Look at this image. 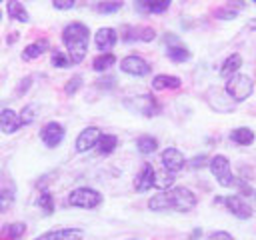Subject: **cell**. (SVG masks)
Returning <instances> with one entry per match:
<instances>
[{
	"label": "cell",
	"instance_id": "6da1fadb",
	"mask_svg": "<svg viewBox=\"0 0 256 240\" xmlns=\"http://www.w3.org/2000/svg\"><path fill=\"white\" fill-rule=\"evenodd\" d=\"M62 42L66 46V54L70 56L72 64H80L88 52V42H90L88 26L82 22H70L62 30Z\"/></svg>",
	"mask_w": 256,
	"mask_h": 240
},
{
	"label": "cell",
	"instance_id": "7a4b0ae2",
	"mask_svg": "<svg viewBox=\"0 0 256 240\" xmlns=\"http://www.w3.org/2000/svg\"><path fill=\"white\" fill-rule=\"evenodd\" d=\"M102 194L90 186H80V188H74L70 194H68V204L74 206V208H82V210H94L102 204Z\"/></svg>",
	"mask_w": 256,
	"mask_h": 240
},
{
	"label": "cell",
	"instance_id": "3957f363",
	"mask_svg": "<svg viewBox=\"0 0 256 240\" xmlns=\"http://www.w3.org/2000/svg\"><path fill=\"white\" fill-rule=\"evenodd\" d=\"M252 90H254L252 78L246 74H238V72L226 80V88H224V92L232 98V102H244L246 98H250Z\"/></svg>",
	"mask_w": 256,
	"mask_h": 240
},
{
	"label": "cell",
	"instance_id": "277c9868",
	"mask_svg": "<svg viewBox=\"0 0 256 240\" xmlns=\"http://www.w3.org/2000/svg\"><path fill=\"white\" fill-rule=\"evenodd\" d=\"M166 198H168V208L176 212H190L196 206V196L186 186H172L170 190H166Z\"/></svg>",
	"mask_w": 256,
	"mask_h": 240
},
{
	"label": "cell",
	"instance_id": "5b68a950",
	"mask_svg": "<svg viewBox=\"0 0 256 240\" xmlns=\"http://www.w3.org/2000/svg\"><path fill=\"white\" fill-rule=\"evenodd\" d=\"M210 170H212V176L216 178V182L224 188L232 186L234 184V176H232V170H230V160L224 156V154H216L210 158L208 162Z\"/></svg>",
	"mask_w": 256,
	"mask_h": 240
},
{
	"label": "cell",
	"instance_id": "8992f818",
	"mask_svg": "<svg viewBox=\"0 0 256 240\" xmlns=\"http://www.w3.org/2000/svg\"><path fill=\"white\" fill-rule=\"evenodd\" d=\"M120 70L124 74H130V76H138L140 78V76L150 74V64L142 56H138V54H128V56H124L120 60Z\"/></svg>",
	"mask_w": 256,
	"mask_h": 240
},
{
	"label": "cell",
	"instance_id": "52a82bcc",
	"mask_svg": "<svg viewBox=\"0 0 256 240\" xmlns=\"http://www.w3.org/2000/svg\"><path fill=\"white\" fill-rule=\"evenodd\" d=\"M124 104H126L128 108H132L134 112H140V114H144V116H156L158 110H160V104H158L156 98L150 96V94H140V96H136V98H132V100H126Z\"/></svg>",
	"mask_w": 256,
	"mask_h": 240
},
{
	"label": "cell",
	"instance_id": "ba28073f",
	"mask_svg": "<svg viewBox=\"0 0 256 240\" xmlns=\"http://www.w3.org/2000/svg\"><path fill=\"white\" fill-rule=\"evenodd\" d=\"M64 136H66V130H64V126H62L60 122H48V124H44L42 130H40V140H42L48 148H56V146L64 140Z\"/></svg>",
	"mask_w": 256,
	"mask_h": 240
},
{
	"label": "cell",
	"instance_id": "9c48e42d",
	"mask_svg": "<svg viewBox=\"0 0 256 240\" xmlns=\"http://www.w3.org/2000/svg\"><path fill=\"white\" fill-rule=\"evenodd\" d=\"M160 162H162L164 170L176 174V172H180V170L184 168L186 158H184V154H182L178 148H172V146H170V148H164V150H162V154H160Z\"/></svg>",
	"mask_w": 256,
	"mask_h": 240
},
{
	"label": "cell",
	"instance_id": "30bf717a",
	"mask_svg": "<svg viewBox=\"0 0 256 240\" xmlns=\"http://www.w3.org/2000/svg\"><path fill=\"white\" fill-rule=\"evenodd\" d=\"M100 136H102V132H100V128H98V126H88V128H84V130L78 134V138H76L74 146H76V150H78V152H88V150L96 148V144H98Z\"/></svg>",
	"mask_w": 256,
	"mask_h": 240
},
{
	"label": "cell",
	"instance_id": "8fae6325",
	"mask_svg": "<svg viewBox=\"0 0 256 240\" xmlns=\"http://www.w3.org/2000/svg\"><path fill=\"white\" fill-rule=\"evenodd\" d=\"M154 180H156V170L150 162H144L140 172L134 178V190L136 192H148L150 188H154Z\"/></svg>",
	"mask_w": 256,
	"mask_h": 240
},
{
	"label": "cell",
	"instance_id": "7c38bea8",
	"mask_svg": "<svg viewBox=\"0 0 256 240\" xmlns=\"http://www.w3.org/2000/svg\"><path fill=\"white\" fill-rule=\"evenodd\" d=\"M224 204H226L228 212L234 214V216L240 218V220H248V218L252 216V208H250L248 202H244L242 196H236V194L226 196V198H224Z\"/></svg>",
	"mask_w": 256,
	"mask_h": 240
},
{
	"label": "cell",
	"instance_id": "4fadbf2b",
	"mask_svg": "<svg viewBox=\"0 0 256 240\" xmlns=\"http://www.w3.org/2000/svg\"><path fill=\"white\" fill-rule=\"evenodd\" d=\"M22 126H24V122H22V118H20V114L16 110H12V108L0 110V130L4 134H14Z\"/></svg>",
	"mask_w": 256,
	"mask_h": 240
},
{
	"label": "cell",
	"instance_id": "5bb4252c",
	"mask_svg": "<svg viewBox=\"0 0 256 240\" xmlns=\"http://www.w3.org/2000/svg\"><path fill=\"white\" fill-rule=\"evenodd\" d=\"M116 40H118V32L110 26H104L94 34V44L100 52H110V48L116 44Z\"/></svg>",
	"mask_w": 256,
	"mask_h": 240
},
{
	"label": "cell",
	"instance_id": "9a60e30c",
	"mask_svg": "<svg viewBox=\"0 0 256 240\" xmlns=\"http://www.w3.org/2000/svg\"><path fill=\"white\" fill-rule=\"evenodd\" d=\"M172 0H136V8L144 14H164Z\"/></svg>",
	"mask_w": 256,
	"mask_h": 240
},
{
	"label": "cell",
	"instance_id": "2e32d148",
	"mask_svg": "<svg viewBox=\"0 0 256 240\" xmlns=\"http://www.w3.org/2000/svg\"><path fill=\"white\" fill-rule=\"evenodd\" d=\"M154 38H156V32L152 28H148V26L128 28L126 34H122V40L124 42H136V40H140V42H152Z\"/></svg>",
	"mask_w": 256,
	"mask_h": 240
},
{
	"label": "cell",
	"instance_id": "e0dca14e",
	"mask_svg": "<svg viewBox=\"0 0 256 240\" xmlns=\"http://www.w3.org/2000/svg\"><path fill=\"white\" fill-rule=\"evenodd\" d=\"M84 230L82 228H58L44 234V240H82Z\"/></svg>",
	"mask_w": 256,
	"mask_h": 240
},
{
	"label": "cell",
	"instance_id": "ac0fdd59",
	"mask_svg": "<svg viewBox=\"0 0 256 240\" xmlns=\"http://www.w3.org/2000/svg\"><path fill=\"white\" fill-rule=\"evenodd\" d=\"M182 86V80L172 74H158L152 78V88L154 90H176Z\"/></svg>",
	"mask_w": 256,
	"mask_h": 240
},
{
	"label": "cell",
	"instance_id": "d6986e66",
	"mask_svg": "<svg viewBox=\"0 0 256 240\" xmlns=\"http://www.w3.org/2000/svg\"><path fill=\"white\" fill-rule=\"evenodd\" d=\"M6 12L16 22H22L24 24V22L30 20V14H28V10L24 8V4L20 0H6Z\"/></svg>",
	"mask_w": 256,
	"mask_h": 240
},
{
	"label": "cell",
	"instance_id": "ffe728a7",
	"mask_svg": "<svg viewBox=\"0 0 256 240\" xmlns=\"http://www.w3.org/2000/svg\"><path fill=\"white\" fill-rule=\"evenodd\" d=\"M48 40H36V42H32V44H28L24 50H22V54H20V58L22 60H36V58H40L46 50H48Z\"/></svg>",
	"mask_w": 256,
	"mask_h": 240
},
{
	"label": "cell",
	"instance_id": "44dd1931",
	"mask_svg": "<svg viewBox=\"0 0 256 240\" xmlns=\"http://www.w3.org/2000/svg\"><path fill=\"white\" fill-rule=\"evenodd\" d=\"M26 234V224L24 222H12L4 224L0 230V240H20Z\"/></svg>",
	"mask_w": 256,
	"mask_h": 240
},
{
	"label": "cell",
	"instance_id": "7402d4cb",
	"mask_svg": "<svg viewBox=\"0 0 256 240\" xmlns=\"http://www.w3.org/2000/svg\"><path fill=\"white\" fill-rule=\"evenodd\" d=\"M254 132L250 130V128H246V126H240V128H234L232 132H230V140L234 142V144H238V146H250L252 142H254Z\"/></svg>",
	"mask_w": 256,
	"mask_h": 240
},
{
	"label": "cell",
	"instance_id": "603a6c76",
	"mask_svg": "<svg viewBox=\"0 0 256 240\" xmlns=\"http://www.w3.org/2000/svg\"><path fill=\"white\" fill-rule=\"evenodd\" d=\"M240 66H242V56H240V54H230V56L224 60L222 68H220V76H222V78H230V76H234V74L240 70Z\"/></svg>",
	"mask_w": 256,
	"mask_h": 240
},
{
	"label": "cell",
	"instance_id": "cb8c5ba5",
	"mask_svg": "<svg viewBox=\"0 0 256 240\" xmlns=\"http://www.w3.org/2000/svg\"><path fill=\"white\" fill-rule=\"evenodd\" d=\"M136 148H138L140 154L148 156V154H152V152L158 150V140L154 136H150V134H142V136L136 138Z\"/></svg>",
	"mask_w": 256,
	"mask_h": 240
},
{
	"label": "cell",
	"instance_id": "d4e9b609",
	"mask_svg": "<svg viewBox=\"0 0 256 240\" xmlns=\"http://www.w3.org/2000/svg\"><path fill=\"white\" fill-rule=\"evenodd\" d=\"M242 6H244L242 2L228 0V4H226V6H222V8L214 10V16H216V18H220V20H234V18H236V14H238V10H240Z\"/></svg>",
	"mask_w": 256,
	"mask_h": 240
},
{
	"label": "cell",
	"instance_id": "484cf974",
	"mask_svg": "<svg viewBox=\"0 0 256 240\" xmlns=\"http://www.w3.org/2000/svg\"><path fill=\"white\" fill-rule=\"evenodd\" d=\"M166 56H168L172 62L182 64V62H186V60L190 58V50H188L186 46H182V44H170V46L166 48Z\"/></svg>",
	"mask_w": 256,
	"mask_h": 240
},
{
	"label": "cell",
	"instance_id": "4316f807",
	"mask_svg": "<svg viewBox=\"0 0 256 240\" xmlns=\"http://www.w3.org/2000/svg\"><path fill=\"white\" fill-rule=\"evenodd\" d=\"M116 64V56L112 52H102L100 56H96L92 60V70L96 72H106L108 68H112Z\"/></svg>",
	"mask_w": 256,
	"mask_h": 240
},
{
	"label": "cell",
	"instance_id": "83f0119b",
	"mask_svg": "<svg viewBox=\"0 0 256 240\" xmlns=\"http://www.w3.org/2000/svg\"><path fill=\"white\" fill-rule=\"evenodd\" d=\"M116 146H118V138H116L114 134H102L100 140H98V144H96V148H98V152H100L102 156L112 154V152L116 150Z\"/></svg>",
	"mask_w": 256,
	"mask_h": 240
},
{
	"label": "cell",
	"instance_id": "f1b7e54d",
	"mask_svg": "<svg viewBox=\"0 0 256 240\" xmlns=\"http://www.w3.org/2000/svg\"><path fill=\"white\" fill-rule=\"evenodd\" d=\"M148 208L152 212H164V210H170L168 208V198H166V190L154 194L150 200H148Z\"/></svg>",
	"mask_w": 256,
	"mask_h": 240
},
{
	"label": "cell",
	"instance_id": "f546056e",
	"mask_svg": "<svg viewBox=\"0 0 256 240\" xmlns=\"http://www.w3.org/2000/svg\"><path fill=\"white\" fill-rule=\"evenodd\" d=\"M94 8H96L98 14L108 16V14H114V12H118L122 8V0H100Z\"/></svg>",
	"mask_w": 256,
	"mask_h": 240
},
{
	"label": "cell",
	"instance_id": "4dcf8cb0",
	"mask_svg": "<svg viewBox=\"0 0 256 240\" xmlns=\"http://www.w3.org/2000/svg\"><path fill=\"white\" fill-rule=\"evenodd\" d=\"M36 204L40 206V210H42L44 214H52V212H54V198H52V192H50V190H42V192L38 194Z\"/></svg>",
	"mask_w": 256,
	"mask_h": 240
},
{
	"label": "cell",
	"instance_id": "1f68e13d",
	"mask_svg": "<svg viewBox=\"0 0 256 240\" xmlns=\"http://www.w3.org/2000/svg\"><path fill=\"white\" fill-rule=\"evenodd\" d=\"M174 174L172 172H168V170H164L162 174H156V180H154V188H158V190H170L172 188V184H174Z\"/></svg>",
	"mask_w": 256,
	"mask_h": 240
},
{
	"label": "cell",
	"instance_id": "d6a6232c",
	"mask_svg": "<svg viewBox=\"0 0 256 240\" xmlns=\"http://www.w3.org/2000/svg\"><path fill=\"white\" fill-rule=\"evenodd\" d=\"M50 64L54 68H68V66H72V60H70L68 54H64L60 50H54L52 52V58H50Z\"/></svg>",
	"mask_w": 256,
	"mask_h": 240
},
{
	"label": "cell",
	"instance_id": "836d02e7",
	"mask_svg": "<svg viewBox=\"0 0 256 240\" xmlns=\"http://www.w3.org/2000/svg\"><path fill=\"white\" fill-rule=\"evenodd\" d=\"M80 86H82V76H80V74H76V76H72V78L66 82L64 92H66L68 96H74V94L80 90Z\"/></svg>",
	"mask_w": 256,
	"mask_h": 240
},
{
	"label": "cell",
	"instance_id": "e575fe53",
	"mask_svg": "<svg viewBox=\"0 0 256 240\" xmlns=\"http://www.w3.org/2000/svg\"><path fill=\"white\" fill-rule=\"evenodd\" d=\"M14 202V194L10 190H0V214L6 212Z\"/></svg>",
	"mask_w": 256,
	"mask_h": 240
},
{
	"label": "cell",
	"instance_id": "d590c367",
	"mask_svg": "<svg viewBox=\"0 0 256 240\" xmlns=\"http://www.w3.org/2000/svg\"><path fill=\"white\" fill-rule=\"evenodd\" d=\"M20 118H22L24 124H30V122L36 118V104H28V106H24L22 112H20Z\"/></svg>",
	"mask_w": 256,
	"mask_h": 240
},
{
	"label": "cell",
	"instance_id": "8d00e7d4",
	"mask_svg": "<svg viewBox=\"0 0 256 240\" xmlns=\"http://www.w3.org/2000/svg\"><path fill=\"white\" fill-rule=\"evenodd\" d=\"M208 158L204 156V154H198V156H194L192 160H190V166L194 168V170H200V168H204V166H208Z\"/></svg>",
	"mask_w": 256,
	"mask_h": 240
},
{
	"label": "cell",
	"instance_id": "74e56055",
	"mask_svg": "<svg viewBox=\"0 0 256 240\" xmlns=\"http://www.w3.org/2000/svg\"><path fill=\"white\" fill-rule=\"evenodd\" d=\"M74 4H76V0H52V6L56 10H70V8H74Z\"/></svg>",
	"mask_w": 256,
	"mask_h": 240
},
{
	"label": "cell",
	"instance_id": "f35d334b",
	"mask_svg": "<svg viewBox=\"0 0 256 240\" xmlns=\"http://www.w3.org/2000/svg\"><path fill=\"white\" fill-rule=\"evenodd\" d=\"M208 240H234V236L224 232V230H216V232L208 234Z\"/></svg>",
	"mask_w": 256,
	"mask_h": 240
},
{
	"label": "cell",
	"instance_id": "ab89813d",
	"mask_svg": "<svg viewBox=\"0 0 256 240\" xmlns=\"http://www.w3.org/2000/svg\"><path fill=\"white\" fill-rule=\"evenodd\" d=\"M238 188H240L242 194H246V196H254V190H252L244 180H238Z\"/></svg>",
	"mask_w": 256,
	"mask_h": 240
},
{
	"label": "cell",
	"instance_id": "60d3db41",
	"mask_svg": "<svg viewBox=\"0 0 256 240\" xmlns=\"http://www.w3.org/2000/svg\"><path fill=\"white\" fill-rule=\"evenodd\" d=\"M200 234H202V230H200V228H196V230H194V232L190 234V240H196V238H198Z\"/></svg>",
	"mask_w": 256,
	"mask_h": 240
},
{
	"label": "cell",
	"instance_id": "b9f144b4",
	"mask_svg": "<svg viewBox=\"0 0 256 240\" xmlns=\"http://www.w3.org/2000/svg\"><path fill=\"white\" fill-rule=\"evenodd\" d=\"M248 28H250V30H256V18H254V20H250V24H248Z\"/></svg>",
	"mask_w": 256,
	"mask_h": 240
},
{
	"label": "cell",
	"instance_id": "7bdbcfd3",
	"mask_svg": "<svg viewBox=\"0 0 256 240\" xmlns=\"http://www.w3.org/2000/svg\"><path fill=\"white\" fill-rule=\"evenodd\" d=\"M36 240H44V236H40V238H36Z\"/></svg>",
	"mask_w": 256,
	"mask_h": 240
},
{
	"label": "cell",
	"instance_id": "ee69618b",
	"mask_svg": "<svg viewBox=\"0 0 256 240\" xmlns=\"http://www.w3.org/2000/svg\"><path fill=\"white\" fill-rule=\"evenodd\" d=\"M0 18H2V10H0Z\"/></svg>",
	"mask_w": 256,
	"mask_h": 240
},
{
	"label": "cell",
	"instance_id": "f6af8a7d",
	"mask_svg": "<svg viewBox=\"0 0 256 240\" xmlns=\"http://www.w3.org/2000/svg\"><path fill=\"white\" fill-rule=\"evenodd\" d=\"M252 2H254V4H256V0H252Z\"/></svg>",
	"mask_w": 256,
	"mask_h": 240
},
{
	"label": "cell",
	"instance_id": "bcb514c9",
	"mask_svg": "<svg viewBox=\"0 0 256 240\" xmlns=\"http://www.w3.org/2000/svg\"><path fill=\"white\" fill-rule=\"evenodd\" d=\"M0 2H2V0H0Z\"/></svg>",
	"mask_w": 256,
	"mask_h": 240
}]
</instances>
